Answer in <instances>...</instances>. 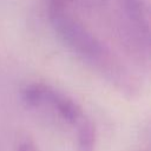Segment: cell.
I'll return each mask as SVG.
<instances>
[{"label": "cell", "mask_w": 151, "mask_h": 151, "mask_svg": "<svg viewBox=\"0 0 151 151\" xmlns=\"http://www.w3.org/2000/svg\"><path fill=\"white\" fill-rule=\"evenodd\" d=\"M47 14L53 31L73 54L110 80L126 81V71L109 46L79 18L78 12L48 2Z\"/></svg>", "instance_id": "6da1fadb"}, {"label": "cell", "mask_w": 151, "mask_h": 151, "mask_svg": "<svg viewBox=\"0 0 151 151\" xmlns=\"http://www.w3.org/2000/svg\"><path fill=\"white\" fill-rule=\"evenodd\" d=\"M21 100L28 109L55 118L72 126L76 132L92 123L71 97L47 84H28L21 91Z\"/></svg>", "instance_id": "7a4b0ae2"}, {"label": "cell", "mask_w": 151, "mask_h": 151, "mask_svg": "<svg viewBox=\"0 0 151 151\" xmlns=\"http://www.w3.org/2000/svg\"><path fill=\"white\" fill-rule=\"evenodd\" d=\"M120 29L134 51H149V6L144 0H118Z\"/></svg>", "instance_id": "3957f363"}, {"label": "cell", "mask_w": 151, "mask_h": 151, "mask_svg": "<svg viewBox=\"0 0 151 151\" xmlns=\"http://www.w3.org/2000/svg\"><path fill=\"white\" fill-rule=\"evenodd\" d=\"M107 0H48L51 4H55L72 11L78 9H94L104 6Z\"/></svg>", "instance_id": "277c9868"}, {"label": "cell", "mask_w": 151, "mask_h": 151, "mask_svg": "<svg viewBox=\"0 0 151 151\" xmlns=\"http://www.w3.org/2000/svg\"><path fill=\"white\" fill-rule=\"evenodd\" d=\"M19 151H38V150L31 143H24V144L20 145Z\"/></svg>", "instance_id": "5b68a950"}]
</instances>
